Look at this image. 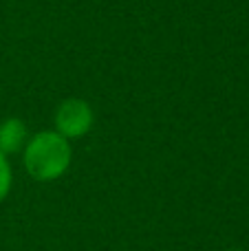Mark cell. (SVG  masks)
Wrapping results in <instances>:
<instances>
[{
  "mask_svg": "<svg viewBox=\"0 0 249 251\" xmlns=\"http://www.w3.org/2000/svg\"><path fill=\"white\" fill-rule=\"evenodd\" d=\"M57 132L64 139L82 137L91 130L93 126V113L86 101L82 100H66L55 113Z\"/></svg>",
  "mask_w": 249,
  "mask_h": 251,
  "instance_id": "2",
  "label": "cell"
},
{
  "mask_svg": "<svg viewBox=\"0 0 249 251\" xmlns=\"http://www.w3.org/2000/svg\"><path fill=\"white\" fill-rule=\"evenodd\" d=\"M71 163L69 141L60 132H40L25 150V165L38 181H53L62 176Z\"/></svg>",
  "mask_w": 249,
  "mask_h": 251,
  "instance_id": "1",
  "label": "cell"
},
{
  "mask_svg": "<svg viewBox=\"0 0 249 251\" xmlns=\"http://www.w3.org/2000/svg\"><path fill=\"white\" fill-rule=\"evenodd\" d=\"M26 130L25 124L18 119H7L0 124V152H16L20 150V146L25 143Z\"/></svg>",
  "mask_w": 249,
  "mask_h": 251,
  "instance_id": "3",
  "label": "cell"
},
{
  "mask_svg": "<svg viewBox=\"0 0 249 251\" xmlns=\"http://www.w3.org/2000/svg\"><path fill=\"white\" fill-rule=\"evenodd\" d=\"M9 185H11V170H9V163L4 159V154L0 152V201L7 196Z\"/></svg>",
  "mask_w": 249,
  "mask_h": 251,
  "instance_id": "4",
  "label": "cell"
}]
</instances>
